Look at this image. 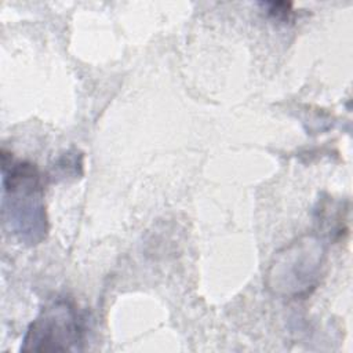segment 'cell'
<instances>
[{
	"instance_id": "2",
	"label": "cell",
	"mask_w": 353,
	"mask_h": 353,
	"mask_svg": "<svg viewBox=\"0 0 353 353\" xmlns=\"http://www.w3.org/2000/svg\"><path fill=\"white\" fill-rule=\"evenodd\" d=\"M324 263L323 241L313 234L302 236L274 254L266 272V287L280 296H305L316 288Z\"/></svg>"
},
{
	"instance_id": "4",
	"label": "cell",
	"mask_w": 353,
	"mask_h": 353,
	"mask_svg": "<svg viewBox=\"0 0 353 353\" xmlns=\"http://www.w3.org/2000/svg\"><path fill=\"white\" fill-rule=\"evenodd\" d=\"M262 6L266 8V12L279 19V21H288L292 11V4L285 1H270V3H262Z\"/></svg>"
},
{
	"instance_id": "3",
	"label": "cell",
	"mask_w": 353,
	"mask_h": 353,
	"mask_svg": "<svg viewBox=\"0 0 353 353\" xmlns=\"http://www.w3.org/2000/svg\"><path fill=\"white\" fill-rule=\"evenodd\" d=\"M84 319L69 298L50 301L29 324L21 352H76L83 350Z\"/></svg>"
},
{
	"instance_id": "1",
	"label": "cell",
	"mask_w": 353,
	"mask_h": 353,
	"mask_svg": "<svg viewBox=\"0 0 353 353\" xmlns=\"http://www.w3.org/2000/svg\"><path fill=\"white\" fill-rule=\"evenodd\" d=\"M1 174L4 225L23 244L41 243L48 225L37 167L29 161L14 160L3 150Z\"/></svg>"
}]
</instances>
